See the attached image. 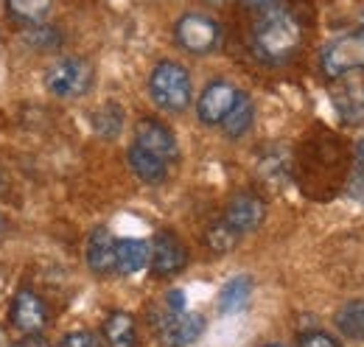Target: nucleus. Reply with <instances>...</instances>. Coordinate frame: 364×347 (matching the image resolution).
<instances>
[{
	"mask_svg": "<svg viewBox=\"0 0 364 347\" xmlns=\"http://www.w3.org/2000/svg\"><path fill=\"white\" fill-rule=\"evenodd\" d=\"M244 6H250V9H272V6H280V0H241Z\"/></svg>",
	"mask_w": 364,
	"mask_h": 347,
	"instance_id": "cd10ccee",
	"label": "nucleus"
},
{
	"mask_svg": "<svg viewBox=\"0 0 364 347\" xmlns=\"http://www.w3.org/2000/svg\"><path fill=\"white\" fill-rule=\"evenodd\" d=\"M11 347H50V345H48V339H43L40 333H26L23 339H17Z\"/></svg>",
	"mask_w": 364,
	"mask_h": 347,
	"instance_id": "bb28decb",
	"label": "nucleus"
},
{
	"mask_svg": "<svg viewBox=\"0 0 364 347\" xmlns=\"http://www.w3.org/2000/svg\"><path fill=\"white\" fill-rule=\"evenodd\" d=\"M3 230H6V218H3V213H0V235H3Z\"/></svg>",
	"mask_w": 364,
	"mask_h": 347,
	"instance_id": "c85d7f7f",
	"label": "nucleus"
},
{
	"mask_svg": "<svg viewBox=\"0 0 364 347\" xmlns=\"http://www.w3.org/2000/svg\"><path fill=\"white\" fill-rule=\"evenodd\" d=\"M238 238H241V235L230 227L225 218H222V221H213V224L208 227V233H205V244H208V250L216 252V255H225L230 250H235Z\"/></svg>",
	"mask_w": 364,
	"mask_h": 347,
	"instance_id": "aec40b11",
	"label": "nucleus"
},
{
	"mask_svg": "<svg viewBox=\"0 0 364 347\" xmlns=\"http://www.w3.org/2000/svg\"><path fill=\"white\" fill-rule=\"evenodd\" d=\"M149 92L160 110L174 112V115L185 112L191 98H193L191 76L180 62H160L149 76Z\"/></svg>",
	"mask_w": 364,
	"mask_h": 347,
	"instance_id": "7ed1b4c3",
	"label": "nucleus"
},
{
	"mask_svg": "<svg viewBox=\"0 0 364 347\" xmlns=\"http://www.w3.org/2000/svg\"><path fill=\"white\" fill-rule=\"evenodd\" d=\"M0 347H3V336H0Z\"/></svg>",
	"mask_w": 364,
	"mask_h": 347,
	"instance_id": "7c9ffc66",
	"label": "nucleus"
},
{
	"mask_svg": "<svg viewBox=\"0 0 364 347\" xmlns=\"http://www.w3.org/2000/svg\"><path fill=\"white\" fill-rule=\"evenodd\" d=\"M264 347H283V345H264Z\"/></svg>",
	"mask_w": 364,
	"mask_h": 347,
	"instance_id": "c756f323",
	"label": "nucleus"
},
{
	"mask_svg": "<svg viewBox=\"0 0 364 347\" xmlns=\"http://www.w3.org/2000/svg\"><path fill=\"white\" fill-rule=\"evenodd\" d=\"M252 124H255V104L241 92L238 101L232 104V110L228 112V118L222 121L225 134L228 137H241V134H247V132L252 129Z\"/></svg>",
	"mask_w": 364,
	"mask_h": 347,
	"instance_id": "f3484780",
	"label": "nucleus"
},
{
	"mask_svg": "<svg viewBox=\"0 0 364 347\" xmlns=\"http://www.w3.org/2000/svg\"><path fill=\"white\" fill-rule=\"evenodd\" d=\"M267 218V205L258 193H235L230 199L228 210H225V221L238 233V235H247V233H255Z\"/></svg>",
	"mask_w": 364,
	"mask_h": 347,
	"instance_id": "9d476101",
	"label": "nucleus"
},
{
	"mask_svg": "<svg viewBox=\"0 0 364 347\" xmlns=\"http://www.w3.org/2000/svg\"><path fill=\"white\" fill-rule=\"evenodd\" d=\"M149 255H151V244H146L143 238H121L115 244V272L135 274L149 266Z\"/></svg>",
	"mask_w": 364,
	"mask_h": 347,
	"instance_id": "2eb2a0df",
	"label": "nucleus"
},
{
	"mask_svg": "<svg viewBox=\"0 0 364 347\" xmlns=\"http://www.w3.org/2000/svg\"><path fill=\"white\" fill-rule=\"evenodd\" d=\"M336 328L348 336V339H364V300H353L348 303L339 314H336Z\"/></svg>",
	"mask_w": 364,
	"mask_h": 347,
	"instance_id": "6ab92c4d",
	"label": "nucleus"
},
{
	"mask_svg": "<svg viewBox=\"0 0 364 347\" xmlns=\"http://www.w3.org/2000/svg\"><path fill=\"white\" fill-rule=\"evenodd\" d=\"M188 263V252L182 247V241L174 233H157L151 241V255H149V266L157 277H174L180 274Z\"/></svg>",
	"mask_w": 364,
	"mask_h": 347,
	"instance_id": "1a4fd4ad",
	"label": "nucleus"
},
{
	"mask_svg": "<svg viewBox=\"0 0 364 347\" xmlns=\"http://www.w3.org/2000/svg\"><path fill=\"white\" fill-rule=\"evenodd\" d=\"M331 104L345 124H364V79H336V85L331 87Z\"/></svg>",
	"mask_w": 364,
	"mask_h": 347,
	"instance_id": "9b49d317",
	"label": "nucleus"
},
{
	"mask_svg": "<svg viewBox=\"0 0 364 347\" xmlns=\"http://www.w3.org/2000/svg\"><path fill=\"white\" fill-rule=\"evenodd\" d=\"M250 297H252V280L247 274H238V277H232L228 286L222 289L219 308L225 314H235V311H241L244 305L250 303Z\"/></svg>",
	"mask_w": 364,
	"mask_h": 347,
	"instance_id": "a211bd4d",
	"label": "nucleus"
},
{
	"mask_svg": "<svg viewBox=\"0 0 364 347\" xmlns=\"http://www.w3.org/2000/svg\"><path fill=\"white\" fill-rule=\"evenodd\" d=\"M238 87L225 82V79H216V82H210V85L202 90V95H199V104H196V115H199V121L205 124V127H219L225 118H228V112L232 110V104L238 101Z\"/></svg>",
	"mask_w": 364,
	"mask_h": 347,
	"instance_id": "0eeeda50",
	"label": "nucleus"
},
{
	"mask_svg": "<svg viewBox=\"0 0 364 347\" xmlns=\"http://www.w3.org/2000/svg\"><path fill=\"white\" fill-rule=\"evenodd\" d=\"M115 238L107 227H95L87 238V266L95 274H109L115 269Z\"/></svg>",
	"mask_w": 364,
	"mask_h": 347,
	"instance_id": "ddd939ff",
	"label": "nucleus"
},
{
	"mask_svg": "<svg viewBox=\"0 0 364 347\" xmlns=\"http://www.w3.org/2000/svg\"><path fill=\"white\" fill-rule=\"evenodd\" d=\"M92 127H95V134H101V137H107V140L118 137L121 129H124V110H121L118 104H104V107L95 112Z\"/></svg>",
	"mask_w": 364,
	"mask_h": 347,
	"instance_id": "412c9836",
	"label": "nucleus"
},
{
	"mask_svg": "<svg viewBox=\"0 0 364 347\" xmlns=\"http://www.w3.org/2000/svg\"><path fill=\"white\" fill-rule=\"evenodd\" d=\"M23 43L28 48H37V50H50V48H59L62 37L48 23H28V28L23 31Z\"/></svg>",
	"mask_w": 364,
	"mask_h": 347,
	"instance_id": "4be33fe9",
	"label": "nucleus"
},
{
	"mask_svg": "<svg viewBox=\"0 0 364 347\" xmlns=\"http://www.w3.org/2000/svg\"><path fill=\"white\" fill-rule=\"evenodd\" d=\"M53 0H6V9L23 23H40L50 11Z\"/></svg>",
	"mask_w": 364,
	"mask_h": 347,
	"instance_id": "5701e85b",
	"label": "nucleus"
},
{
	"mask_svg": "<svg viewBox=\"0 0 364 347\" xmlns=\"http://www.w3.org/2000/svg\"><path fill=\"white\" fill-rule=\"evenodd\" d=\"M154 322L163 345L168 347L193 345L205 331V319L199 314H188L185 308H166V314H160Z\"/></svg>",
	"mask_w": 364,
	"mask_h": 347,
	"instance_id": "423d86ee",
	"label": "nucleus"
},
{
	"mask_svg": "<svg viewBox=\"0 0 364 347\" xmlns=\"http://www.w3.org/2000/svg\"><path fill=\"white\" fill-rule=\"evenodd\" d=\"M303 45V23L297 20V14L291 9L272 6L264 9L258 14V20L252 23L250 31V48L255 53L258 62L264 65H286L297 56Z\"/></svg>",
	"mask_w": 364,
	"mask_h": 347,
	"instance_id": "f257e3e1",
	"label": "nucleus"
},
{
	"mask_svg": "<svg viewBox=\"0 0 364 347\" xmlns=\"http://www.w3.org/2000/svg\"><path fill=\"white\" fill-rule=\"evenodd\" d=\"M135 143L140 146V149L151 151L154 157L166 160V163L177 160V137H174V132L168 129L166 124L154 121V118H143V121L137 124Z\"/></svg>",
	"mask_w": 364,
	"mask_h": 347,
	"instance_id": "f8f14e48",
	"label": "nucleus"
},
{
	"mask_svg": "<svg viewBox=\"0 0 364 347\" xmlns=\"http://www.w3.org/2000/svg\"><path fill=\"white\" fill-rule=\"evenodd\" d=\"M350 193H353V196H359V199L364 202V140L356 143V174H353Z\"/></svg>",
	"mask_w": 364,
	"mask_h": 347,
	"instance_id": "393cba45",
	"label": "nucleus"
},
{
	"mask_svg": "<svg viewBox=\"0 0 364 347\" xmlns=\"http://www.w3.org/2000/svg\"><path fill=\"white\" fill-rule=\"evenodd\" d=\"M9 319L17 331L23 333H40L48 325V305L46 300L31 292V289H20L11 300V311H9Z\"/></svg>",
	"mask_w": 364,
	"mask_h": 347,
	"instance_id": "6e6552de",
	"label": "nucleus"
},
{
	"mask_svg": "<svg viewBox=\"0 0 364 347\" xmlns=\"http://www.w3.org/2000/svg\"><path fill=\"white\" fill-rule=\"evenodd\" d=\"M213 3H219V0H213Z\"/></svg>",
	"mask_w": 364,
	"mask_h": 347,
	"instance_id": "2f4dec72",
	"label": "nucleus"
},
{
	"mask_svg": "<svg viewBox=\"0 0 364 347\" xmlns=\"http://www.w3.org/2000/svg\"><path fill=\"white\" fill-rule=\"evenodd\" d=\"M319 70L331 82L364 70V26L328 40L319 50Z\"/></svg>",
	"mask_w": 364,
	"mask_h": 347,
	"instance_id": "f03ea898",
	"label": "nucleus"
},
{
	"mask_svg": "<svg viewBox=\"0 0 364 347\" xmlns=\"http://www.w3.org/2000/svg\"><path fill=\"white\" fill-rule=\"evenodd\" d=\"M297 347H339V342L331 333H325V331H311V333L300 336V345Z\"/></svg>",
	"mask_w": 364,
	"mask_h": 347,
	"instance_id": "a878e982",
	"label": "nucleus"
},
{
	"mask_svg": "<svg viewBox=\"0 0 364 347\" xmlns=\"http://www.w3.org/2000/svg\"><path fill=\"white\" fill-rule=\"evenodd\" d=\"M174 40H177L182 50L205 56V53H213L219 48V43H222V26L210 14L188 11V14H182L180 20H177V26H174Z\"/></svg>",
	"mask_w": 364,
	"mask_h": 347,
	"instance_id": "39448f33",
	"label": "nucleus"
},
{
	"mask_svg": "<svg viewBox=\"0 0 364 347\" xmlns=\"http://www.w3.org/2000/svg\"><path fill=\"white\" fill-rule=\"evenodd\" d=\"M92 82H95V70L82 56L59 59L46 70V90L56 98H79L90 92Z\"/></svg>",
	"mask_w": 364,
	"mask_h": 347,
	"instance_id": "20e7f679",
	"label": "nucleus"
},
{
	"mask_svg": "<svg viewBox=\"0 0 364 347\" xmlns=\"http://www.w3.org/2000/svg\"><path fill=\"white\" fill-rule=\"evenodd\" d=\"M127 160H129V169L135 171L137 179H143L146 185H160V182H166V176H168V163L160 160V157H154L151 151L140 149L137 143L129 146Z\"/></svg>",
	"mask_w": 364,
	"mask_h": 347,
	"instance_id": "4468645a",
	"label": "nucleus"
},
{
	"mask_svg": "<svg viewBox=\"0 0 364 347\" xmlns=\"http://www.w3.org/2000/svg\"><path fill=\"white\" fill-rule=\"evenodd\" d=\"M59 347H101V339L92 331H70Z\"/></svg>",
	"mask_w": 364,
	"mask_h": 347,
	"instance_id": "b1692460",
	"label": "nucleus"
},
{
	"mask_svg": "<svg viewBox=\"0 0 364 347\" xmlns=\"http://www.w3.org/2000/svg\"><path fill=\"white\" fill-rule=\"evenodd\" d=\"M101 333L109 347H137V325L132 314H127V311H112L107 316Z\"/></svg>",
	"mask_w": 364,
	"mask_h": 347,
	"instance_id": "dca6fc26",
	"label": "nucleus"
}]
</instances>
